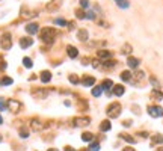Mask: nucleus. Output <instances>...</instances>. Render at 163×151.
Instances as JSON below:
<instances>
[{
	"mask_svg": "<svg viewBox=\"0 0 163 151\" xmlns=\"http://www.w3.org/2000/svg\"><path fill=\"white\" fill-rule=\"evenodd\" d=\"M56 33H57L56 29H53V27H44L41 30V41L45 42V44H51L54 41V38H56Z\"/></svg>",
	"mask_w": 163,
	"mask_h": 151,
	"instance_id": "obj_1",
	"label": "nucleus"
},
{
	"mask_svg": "<svg viewBox=\"0 0 163 151\" xmlns=\"http://www.w3.org/2000/svg\"><path fill=\"white\" fill-rule=\"evenodd\" d=\"M106 113H107L109 118H118V116L121 115V104H120V103H112V104H109L107 109H106Z\"/></svg>",
	"mask_w": 163,
	"mask_h": 151,
	"instance_id": "obj_2",
	"label": "nucleus"
},
{
	"mask_svg": "<svg viewBox=\"0 0 163 151\" xmlns=\"http://www.w3.org/2000/svg\"><path fill=\"white\" fill-rule=\"evenodd\" d=\"M0 45L3 50H9L12 47V39H11V33H3L2 39H0Z\"/></svg>",
	"mask_w": 163,
	"mask_h": 151,
	"instance_id": "obj_3",
	"label": "nucleus"
},
{
	"mask_svg": "<svg viewBox=\"0 0 163 151\" xmlns=\"http://www.w3.org/2000/svg\"><path fill=\"white\" fill-rule=\"evenodd\" d=\"M148 113L153 118H162L163 116V109L160 106H150L148 107Z\"/></svg>",
	"mask_w": 163,
	"mask_h": 151,
	"instance_id": "obj_4",
	"label": "nucleus"
},
{
	"mask_svg": "<svg viewBox=\"0 0 163 151\" xmlns=\"http://www.w3.org/2000/svg\"><path fill=\"white\" fill-rule=\"evenodd\" d=\"M73 122H74L76 127H85V125L91 124V118L89 116H79V118H74Z\"/></svg>",
	"mask_w": 163,
	"mask_h": 151,
	"instance_id": "obj_5",
	"label": "nucleus"
},
{
	"mask_svg": "<svg viewBox=\"0 0 163 151\" xmlns=\"http://www.w3.org/2000/svg\"><path fill=\"white\" fill-rule=\"evenodd\" d=\"M6 104H8V109L14 113H17L20 111V107H21V104L18 101H15V100H6Z\"/></svg>",
	"mask_w": 163,
	"mask_h": 151,
	"instance_id": "obj_6",
	"label": "nucleus"
},
{
	"mask_svg": "<svg viewBox=\"0 0 163 151\" xmlns=\"http://www.w3.org/2000/svg\"><path fill=\"white\" fill-rule=\"evenodd\" d=\"M38 30H40V26H38L36 23H29V24L26 26V32H27L29 35H35V33H38Z\"/></svg>",
	"mask_w": 163,
	"mask_h": 151,
	"instance_id": "obj_7",
	"label": "nucleus"
},
{
	"mask_svg": "<svg viewBox=\"0 0 163 151\" xmlns=\"http://www.w3.org/2000/svg\"><path fill=\"white\" fill-rule=\"evenodd\" d=\"M61 5H62V0H51V2L47 5V11L53 12V11L59 9V8H61Z\"/></svg>",
	"mask_w": 163,
	"mask_h": 151,
	"instance_id": "obj_8",
	"label": "nucleus"
},
{
	"mask_svg": "<svg viewBox=\"0 0 163 151\" xmlns=\"http://www.w3.org/2000/svg\"><path fill=\"white\" fill-rule=\"evenodd\" d=\"M32 44H33V39H32V38H27V37L20 38V47H21V48H29Z\"/></svg>",
	"mask_w": 163,
	"mask_h": 151,
	"instance_id": "obj_9",
	"label": "nucleus"
},
{
	"mask_svg": "<svg viewBox=\"0 0 163 151\" xmlns=\"http://www.w3.org/2000/svg\"><path fill=\"white\" fill-rule=\"evenodd\" d=\"M97 56H98V59H101V61H107V59L112 58V51H109V50H100V51L97 53Z\"/></svg>",
	"mask_w": 163,
	"mask_h": 151,
	"instance_id": "obj_10",
	"label": "nucleus"
},
{
	"mask_svg": "<svg viewBox=\"0 0 163 151\" xmlns=\"http://www.w3.org/2000/svg\"><path fill=\"white\" fill-rule=\"evenodd\" d=\"M67 53H68V56H70L71 59H76V58L79 56V50H77L74 45H68V47H67Z\"/></svg>",
	"mask_w": 163,
	"mask_h": 151,
	"instance_id": "obj_11",
	"label": "nucleus"
},
{
	"mask_svg": "<svg viewBox=\"0 0 163 151\" xmlns=\"http://www.w3.org/2000/svg\"><path fill=\"white\" fill-rule=\"evenodd\" d=\"M139 64H140V61H139L137 58L128 56V59H127V65H128L130 68H137V67H139Z\"/></svg>",
	"mask_w": 163,
	"mask_h": 151,
	"instance_id": "obj_12",
	"label": "nucleus"
},
{
	"mask_svg": "<svg viewBox=\"0 0 163 151\" xmlns=\"http://www.w3.org/2000/svg\"><path fill=\"white\" fill-rule=\"evenodd\" d=\"M77 38L83 41V42H86L88 39H89V33H88V30L86 29H80L79 32H77Z\"/></svg>",
	"mask_w": 163,
	"mask_h": 151,
	"instance_id": "obj_13",
	"label": "nucleus"
},
{
	"mask_svg": "<svg viewBox=\"0 0 163 151\" xmlns=\"http://www.w3.org/2000/svg\"><path fill=\"white\" fill-rule=\"evenodd\" d=\"M32 95L36 97V98H45L47 97V91H44V89H33Z\"/></svg>",
	"mask_w": 163,
	"mask_h": 151,
	"instance_id": "obj_14",
	"label": "nucleus"
},
{
	"mask_svg": "<svg viewBox=\"0 0 163 151\" xmlns=\"http://www.w3.org/2000/svg\"><path fill=\"white\" fill-rule=\"evenodd\" d=\"M124 92H125V88L122 86V85H113V94L116 95V97H121V95H124Z\"/></svg>",
	"mask_w": 163,
	"mask_h": 151,
	"instance_id": "obj_15",
	"label": "nucleus"
},
{
	"mask_svg": "<svg viewBox=\"0 0 163 151\" xmlns=\"http://www.w3.org/2000/svg\"><path fill=\"white\" fill-rule=\"evenodd\" d=\"M82 83H83L85 86H92V85L95 83V79H94L92 76H85L83 80H82Z\"/></svg>",
	"mask_w": 163,
	"mask_h": 151,
	"instance_id": "obj_16",
	"label": "nucleus"
},
{
	"mask_svg": "<svg viewBox=\"0 0 163 151\" xmlns=\"http://www.w3.org/2000/svg\"><path fill=\"white\" fill-rule=\"evenodd\" d=\"M51 80V73L50 71H42L41 73V82L42 83H48Z\"/></svg>",
	"mask_w": 163,
	"mask_h": 151,
	"instance_id": "obj_17",
	"label": "nucleus"
},
{
	"mask_svg": "<svg viewBox=\"0 0 163 151\" xmlns=\"http://www.w3.org/2000/svg\"><path fill=\"white\" fill-rule=\"evenodd\" d=\"M151 98H154V100H157V101H160L163 100V94L160 89H154L153 92H151Z\"/></svg>",
	"mask_w": 163,
	"mask_h": 151,
	"instance_id": "obj_18",
	"label": "nucleus"
},
{
	"mask_svg": "<svg viewBox=\"0 0 163 151\" xmlns=\"http://www.w3.org/2000/svg\"><path fill=\"white\" fill-rule=\"evenodd\" d=\"M101 88H103L104 91H110V89L113 88V82H112L110 79H106V80L103 82V85H101Z\"/></svg>",
	"mask_w": 163,
	"mask_h": 151,
	"instance_id": "obj_19",
	"label": "nucleus"
},
{
	"mask_svg": "<svg viewBox=\"0 0 163 151\" xmlns=\"http://www.w3.org/2000/svg\"><path fill=\"white\" fill-rule=\"evenodd\" d=\"M30 127H32V130H35V132H40L41 128H42V124H41L38 119H32V121H30Z\"/></svg>",
	"mask_w": 163,
	"mask_h": 151,
	"instance_id": "obj_20",
	"label": "nucleus"
},
{
	"mask_svg": "<svg viewBox=\"0 0 163 151\" xmlns=\"http://www.w3.org/2000/svg\"><path fill=\"white\" fill-rule=\"evenodd\" d=\"M121 79L124 80V82H131V80H133V74H131L130 71H122Z\"/></svg>",
	"mask_w": 163,
	"mask_h": 151,
	"instance_id": "obj_21",
	"label": "nucleus"
},
{
	"mask_svg": "<svg viewBox=\"0 0 163 151\" xmlns=\"http://www.w3.org/2000/svg\"><path fill=\"white\" fill-rule=\"evenodd\" d=\"M100 130H101V132H109V130H110V122H109V121H103V122L100 124Z\"/></svg>",
	"mask_w": 163,
	"mask_h": 151,
	"instance_id": "obj_22",
	"label": "nucleus"
},
{
	"mask_svg": "<svg viewBox=\"0 0 163 151\" xmlns=\"http://www.w3.org/2000/svg\"><path fill=\"white\" fill-rule=\"evenodd\" d=\"M82 139H83L85 142H92V141H94V135L86 132V133H83V135H82Z\"/></svg>",
	"mask_w": 163,
	"mask_h": 151,
	"instance_id": "obj_23",
	"label": "nucleus"
},
{
	"mask_svg": "<svg viewBox=\"0 0 163 151\" xmlns=\"http://www.w3.org/2000/svg\"><path fill=\"white\" fill-rule=\"evenodd\" d=\"M131 50H133V47H131L130 44H124L122 48H121V53H124V54H130Z\"/></svg>",
	"mask_w": 163,
	"mask_h": 151,
	"instance_id": "obj_24",
	"label": "nucleus"
},
{
	"mask_svg": "<svg viewBox=\"0 0 163 151\" xmlns=\"http://www.w3.org/2000/svg\"><path fill=\"white\" fill-rule=\"evenodd\" d=\"M88 151H100V144H98L97 141L91 142V145L88 147Z\"/></svg>",
	"mask_w": 163,
	"mask_h": 151,
	"instance_id": "obj_25",
	"label": "nucleus"
},
{
	"mask_svg": "<svg viewBox=\"0 0 163 151\" xmlns=\"http://www.w3.org/2000/svg\"><path fill=\"white\" fill-rule=\"evenodd\" d=\"M101 92H103V88H101V86H94V88H92V95H94V97H100Z\"/></svg>",
	"mask_w": 163,
	"mask_h": 151,
	"instance_id": "obj_26",
	"label": "nucleus"
},
{
	"mask_svg": "<svg viewBox=\"0 0 163 151\" xmlns=\"http://www.w3.org/2000/svg\"><path fill=\"white\" fill-rule=\"evenodd\" d=\"M23 65H24L26 68H32V67H33V62H32L30 58H24V59H23Z\"/></svg>",
	"mask_w": 163,
	"mask_h": 151,
	"instance_id": "obj_27",
	"label": "nucleus"
},
{
	"mask_svg": "<svg viewBox=\"0 0 163 151\" xmlns=\"http://www.w3.org/2000/svg\"><path fill=\"white\" fill-rule=\"evenodd\" d=\"M116 64H118V62H115V61H104V62H103V67H104V68H113Z\"/></svg>",
	"mask_w": 163,
	"mask_h": 151,
	"instance_id": "obj_28",
	"label": "nucleus"
},
{
	"mask_svg": "<svg viewBox=\"0 0 163 151\" xmlns=\"http://www.w3.org/2000/svg\"><path fill=\"white\" fill-rule=\"evenodd\" d=\"M20 138H23V139L29 138V130H27L26 127H21V128H20Z\"/></svg>",
	"mask_w": 163,
	"mask_h": 151,
	"instance_id": "obj_29",
	"label": "nucleus"
},
{
	"mask_svg": "<svg viewBox=\"0 0 163 151\" xmlns=\"http://www.w3.org/2000/svg\"><path fill=\"white\" fill-rule=\"evenodd\" d=\"M150 82H151V85H153L156 89H159V88H160V83H159V80H157L154 76H151V77H150Z\"/></svg>",
	"mask_w": 163,
	"mask_h": 151,
	"instance_id": "obj_30",
	"label": "nucleus"
},
{
	"mask_svg": "<svg viewBox=\"0 0 163 151\" xmlns=\"http://www.w3.org/2000/svg\"><path fill=\"white\" fill-rule=\"evenodd\" d=\"M153 144H163V135H156L153 138Z\"/></svg>",
	"mask_w": 163,
	"mask_h": 151,
	"instance_id": "obj_31",
	"label": "nucleus"
},
{
	"mask_svg": "<svg viewBox=\"0 0 163 151\" xmlns=\"http://www.w3.org/2000/svg\"><path fill=\"white\" fill-rule=\"evenodd\" d=\"M144 76H145L144 71H136L133 77H134V80H137V82H139V80H142V79H144Z\"/></svg>",
	"mask_w": 163,
	"mask_h": 151,
	"instance_id": "obj_32",
	"label": "nucleus"
},
{
	"mask_svg": "<svg viewBox=\"0 0 163 151\" xmlns=\"http://www.w3.org/2000/svg\"><path fill=\"white\" fill-rule=\"evenodd\" d=\"M70 82H71L73 85H77V83H80V79H79L76 74H71L70 76Z\"/></svg>",
	"mask_w": 163,
	"mask_h": 151,
	"instance_id": "obj_33",
	"label": "nucleus"
},
{
	"mask_svg": "<svg viewBox=\"0 0 163 151\" xmlns=\"http://www.w3.org/2000/svg\"><path fill=\"white\" fill-rule=\"evenodd\" d=\"M12 82H14V80H12L11 77H3V79H2V85H5V86L12 85Z\"/></svg>",
	"mask_w": 163,
	"mask_h": 151,
	"instance_id": "obj_34",
	"label": "nucleus"
},
{
	"mask_svg": "<svg viewBox=\"0 0 163 151\" xmlns=\"http://www.w3.org/2000/svg\"><path fill=\"white\" fill-rule=\"evenodd\" d=\"M121 138L124 141H127V142H130V144H136V139H133V138H130L128 135H121Z\"/></svg>",
	"mask_w": 163,
	"mask_h": 151,
	"instance_id": "obj_35",
	"label": "nucleus"
},
{
	"mask_svg": "<svg viewBox=\"0 0 163 151\" xmlns=\"http://www.w3.org/2000/svg\"><path fill=\"white\" fill-rule=\"evenodd\" d=\"M76 17L80 18V20H85V18H86V14H85L82 9H77V11H76Z\"/></svg>",
	"mask_w": 163,
	"mask_h": 151,
	"instance_id": "obj_36",
	"label": "nucleus"
},
{
	"mask_svg": "<svg viewBox=\"0 0 163 151\" xmlns=\"http://www.w3.org/2000/svg\"><path fill=\"white\" fill-rule=\"evenodd\" d=\"M5 109H8V104H6V100H5V98H0V112H3Z\"/></svg>",
	"mask_w": 163,
	"mask_h": 151,
	"instance_id": "obj_37",
	"label": "nucleus"
},
{
	"mask_svg": "<svg viewBox=\"0 0 163 151\" xmlns=\"http://www.w3.org/2000/svg\"><path fill=\"white\" fill-rule=\"evenodd\" d=\"M54 24H57V26H67V21H65L64 18H56V20H54Z\"/></svg>",
	"mask_w": 163,
	"mask_h": 151,
	"instance_id": "obj_38",
	"label": "nucleus"
},
{
	"mask_svg": "<svg viewBox=\"0 0 163 151\" xmlns=\"http://www.w3.org/2000/svg\"><path fill=\"white\" fill-rule=\"evenodd\" d=\"M80 8H83V9L89 8V0H80Z\"/></svg>",
	"mask_w": 163,
	"mask_h": 151,
	"instance_id": "obj_39",
	"label": "nucleus"
},
{
	"mask_svg": "<svg viewBox=\"0 0 163 151\" xmlns=\"http://www.w3.org/2000/svg\"><path fill=\"white\" fill-rule=\"evenodd\" d=\"M86 18H88V20H95V14H94V11H89V12L86 14Z\"/></svg>",
	"mask_w": 163,
	"mask_h": 151,
	"instance_id": "obj_40",
	"label": "nucleus"
},
{
	"mask_svg": "<svg viewBox=\"0 0 163 151\" xmlns=\"http://www.w3.org/2000/svg\"><path fill=\"white\" fill-rule=\"evenodd\" d=\"M122 125H124V127H130V125H131V121H124Z\"/></svg>",
	"mask_w": 163,
	"mask_h": 151,
	"instance_id": "obj_41",
	"label": "nucleus"
},
{
	"mask_svg": "<svg viewBox=\"0 0 163 151\" xmlns=\"http://www.w3.org/2000/svg\"><path fill=\"white\" fill-rule=\"evenodd\" d=\"M122 151H134V148H130V147H127V148H124Z\"/></svg>",
	"mask_w": 163,
	"mask_h": 151,
	"instance_id": "obj_42",
	"label": "nucleus"
},
{
	"mask_svg": "<svg viewBox=\"0 0 163 151\" xmlns=\"http://www.w3.org/2000/svg\"><path fill=\"white\" fill-rule=\"evenodd\" d=\"M3 124V118H2V115H0V125Z\"/></svg>",
	"mask_w": 163,
	"mask_h": 151,
	"instance_id": "obj_43",
	"label": "nucleus"
},
{
	"mask_svg": "<svg viewBox=\"0 0 163 151\" xmlns=\"http://www.w3.org/2000/svg\"><path fill=\"white\" fill-rule=\"evenodd\" d=\"M65 151H76V150H73V148H70V147H68V148H67Z\"/></svg>",
	"mask_w": 163,
	"mask_h": 151,
	"instance_id": "obj_44",
	"label": "nucleus"
},
{
	"mask_svg": "<svg viewBox=\"0 0 163 151\" xmlns=\"http://www.w3.org/2000/svg\"><path fill=\"white\" fill-rule=\"evenodd\" d=\"M157 151H163V148H159V150H157Z\"/></svg>",
	"mask_w": 163,
	"mask_h": 151,
	"instance_id": "obj_45",
	"label": "nucleus"
},
{
	"mask_svg": "<svg viewBox=\"0 0 163 151\" xmlns=\"http://www.w3.org/2000/svg\"><path fill=\"white\" fill-rule=\"evenodd\" d=\"M2 141H3V139H2V136H0V142H2Z\"/></svg>",
	"mask_w": 163,
	"mask_h": 151,
	"instance_id": "obj_46",
	"label": "nucleus"
},
{
	"mask_svg": "<svg viewBox=\"0 0 163 151\" xmlns=\"http://www.w3.org/2000/svg\"><path fill=\"white\" fill-rule=\"evenodd\" d=\"M48 151H57V150H48Z\"/></svg>",
	"mask_w": 163,
	"mask_h": 151,
	"instance_id": "obj_47",
	"label": "nucleus"
}]
</instances>
